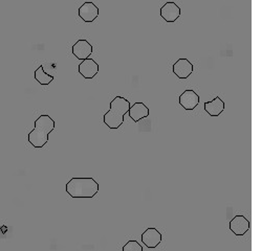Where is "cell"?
Masks as SVG:
<instances>
[{
	"label": "cell",
	"mask_w": 261,
	"mask_h": 251,
	"mask_svg": "<svg viewBox=\"0 0 261 251\" xmlns=\"http://www.w3.org/2000/svg\"><path fill=\"white\" fill-rule=\"evenodd\" d=\"M172 71L178 79L186 80L193 73V64L188 59H178L173 64Z\"/></svg>",
	"instance_id": "9c48e42d"
},
{
	"label": "cell",
	"mask_w": 261,
	"mask_h": 251,
	"mask_svg": "<svg viewBox=\"0 0 261 251\" xmlns=\"http://www.w3.org/2000/svg\"><path fill=\"white\" fill-rule=\"evenodd\" d=\"M72 54L77 58L78 60L84 61L91 55L92 53V45L85 39L78 40L71 47Z\"/></svg>",
	"instance_id": "30bf717a"
},
{
	"label": "cell",
	"mask_w": 261,
	"mask_h": 251,
	"mask_svg": "<svg viewBox=\"0 0 261 251\" xmlns=\"http://www.w3.org/2000/svg\"><path fill=\"white\" fill-rule=\"evenodd\" d=\"M99 64L94 59H86L79 64L78 71L84 79H94L99 73Z\"/></svg>",
	"instance_id": "8fae6325"
},
{
	"label": "cell",
	"mask_w": 261,
	"mask_h": 251,
	"mask_svg": "<svg viewBox=\"0 0 261 251\" xmlns=\"http://www.w3.org/2000/svg\"><path fill=\"white\" fill-rule=\"evenodd\" d=\"M130 102L123 96H116L110 102L109 110L104 114L103 122L111 130H117L124 124V117L130 109Z\"/></svg>",
	"instance_id": "3957f363"
},
{
	"label": "cell",
	"mask_w": 261,
	"mask_h": 251,
	"mask_svg": "<svg viewBox=\"0 0 261 251\" xmlns=\"http://www.w3.org/2000/svg\"><path fill=\"white\" fill-rule=\"evenodd\" d=\"M56 127L55 121L47 114L40 115L34 123V129L29 133V143L36 149L43 148L49 138V134Z\"/></svg>",
	"instance_id": "7a4b0ae2"
},
{
	"label": "cell",
	"mask_w": 261,
	"mask_h": 251,
	"mask_svg": "<svg viewBox=\"0 0 261 251\" xmlns=\"http://www.w3.org/2000/svg\"><path fill=\"white\" fill-rule=\"evenodd\" d=\"M34 78L35 80L38 82L40 85H49L53 81H54V75H50L48 73H46L43 69V66L40 65L38 68H37L34 72Z\"/></svg>",
	"instance_id": "5bb4252c"
},
{
	"label": "cell",
	"mask_w": 261,
	"mask_h": 251,
	"mask_svg": "<svg viewBox=\"0 0 261 251\" xmlns=\"http://www.w3.org/2000/svg\"><path fill=\"white\" fill-rule=\"evenodd\" d=\"M225 108H226V104L219 98V96H216L214 100L206 102L203 104L204 111H206L212 118L219 117V115L225 111Z\"/></svg>",
	"instance_id": "4fadbf2b"
},
{
	"label": "cell",
	"mask_w": 261,
	"mask_h": 251,
	"mask_svg": "<svg viewBox=\"0 0 261 251\" xmlns=\"http://www.w3.org/2000/svg\"><path fill=\"white\" fill-rule=\"evenodd\" d=\"M200 98L199 95L193 90V89H187L185 90L178 98V103L179 105L185 109V110H194L198 104H199Z\"/></svg>",
	"instance_id": "277c9868"
},
{
	"label": "cell",
	"mask_w": 261,
	"mask_h": 251,
	"mask_svg": "<svg viewBox=\"0 0 261 251\" xmlns=\"http://www.w3.org/2000/svg\"><path fill=\"white\" fill-rule=\"evenodd\" d=\"M122 251H143V247L138 241L130 240L123 246Z\"/></svg>",
	"instance_id": "9a60e30c"
},
{
	"label": "cell",
	"mask_w": 261,
	"mask_h": 251,
	"mask_svg": "<svg viewBox=\"0 0 261 251\" xmlns=\"http://www.w3.org/2000/svg\"><path fill=\"white\" fill-rule=\"evenodd\" d=\"M79 17L86 23L94 22L99 17L100 11L94 3H84L78 11Z\"/></svg>",
	"instance_id": "ba28073f"
},
{
	"label": "cell",
	"mask_w": 261,
	"mask_h": 251,
	"mask_svg": "<svg viewBox=\"0 0 261 251\" xmlns=\"http://www.w3.org/2000/svg\"><path fill=\"white\" fill-rule=\"evenodd\" d=\"M141 239L147 248L154 249L162 243V234L155 227H149L144 231Z\"/></svg>",
	"instance_id": "52a82bcc"
},
{
	"label": "cell",
	"mask_w": 261,
	"mask_h": 251,
	"mask_svg": "<svg viewBox=\"0 0 261 251\" xmlns=\"http://www.w3.org/2000/svg\"><path fill=\"white\" fill-rule=\"evenodd\" d=\"M128 114L130 119H132L135 123H138L148 118L149 114H150V111H149V108L144 103L137 102L133 106H130Z\"/></svg>",
	"instance_id": "7c38bea8"
},
{
	"label": "cell",
	"mask_w": 261,
	"mask_h": 251,
	"mask_svg": "<svg viewBox=\"0 0 261 251\" xmlns=\"http://www.w3.org/2000/svg\"><path fill=\"white\" fill-rule=\"evenodd\" d=\"M250 221L242 215L235 216L229 223V228L235 236H245L250 230Z\"/></svg>",
	"instance_id": "8992f818"
},
{
	"label": "cell",
	"mask_w": 261,
	"mask_h": 251,
	"mask_svg": "<svg viewBox=\"0 0 261 251\" xmlns=\"http://www.w3.org/2000/svg\"><path fill=\"white\" fill-rule=\"evenodd\" d=\"M180 8L172 2L166 3L160 10V16L168 23H173L180 17Z\"/></svg>",
	"instance_id": "5b68a950"
},
{
	"label": "cell",
	"mask_w": 261,
	"mask_h": 251,
	"mask_svg": "<svg viewBox=\"0 0 261 251\" xmlns=\"http://www.w3.org/2000/svg\"><path fill=\"white\" fill-rule=\"evenodd\" d=\"M66 192L74 199L94 198L100 189L99 183L89 177H73L66 184Z\"/></svg>",
	"instance_id": "6da1fadb"
}]
</instances>
